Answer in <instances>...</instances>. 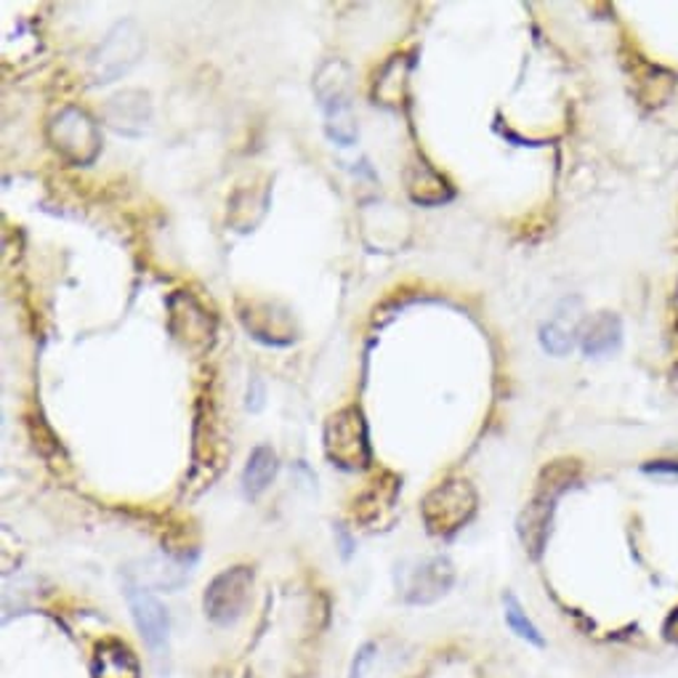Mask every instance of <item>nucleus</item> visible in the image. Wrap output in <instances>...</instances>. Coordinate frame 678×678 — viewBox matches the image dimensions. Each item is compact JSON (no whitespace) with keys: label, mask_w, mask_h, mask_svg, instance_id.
<instances>
[{"label":"nucleus","mask_w":678,"mask_h":678,"mask_svg":"<svg viewBox=\"0 0 678 678\" xmlns=\"http://www.w3.org/2000/svg\"><path fill=\"white\" fill-rule=\"evenodd\" d=\"M580 479V463L573 458H561L548 463L543 468L538 482H535L533 498L527 500L525 512L519 514V522H516V533H519L522 546L533 559H538L546 548L548 535H550V522H554L556 503L575 482Z\"/></svg>","instance_id":"nucleus-1"},{"label":"nucleus","mask_w":678,"mask_h":678,"mask_svg":"<svg viewBox=\"0 0 678 678\" xmlns=\"http://www.w3.org/2000/svg\"><path fill=\"white\" fill-rule=\"evenodd\" d=\"M314 93L325 110L327 136L341 146L354 144L357 120L352 115V70L341 59H327L314 75Z\"/></svg>","instance_id":"nucleus-2"},{"label":"nucleus","mask_w":678,"mask_h":678,"mask_svg":"<svg viewBox=\"0 0 678 678\" xmlns=\"http://www.w3.org/2000/svg\"><path fill=\"white\" fill-rule=\"evenodd\" d=\"M476 503V489L468 479L442 482L421 503L423 525L436 538H449L474 519Z\"/></svg>","instance_id":"nucleus-3"},{"label":"nucleus","mask_w":678,"mask_h":678,"mask_svg":"<svg viewBox=\"0 0 678 678\" xmlns=\"http://www.w3.org/2000/svg\"><path fill=\"white\" fill-rule=\"evenodd\" d=\"M325 455L344 472H365L373 461L367 421L357 405L338 409L325 423Z\"/></svg>","instance_id":"nucleus-4"},{"label":"nucleus","mask_w":678,"mask_h":678,"mask_svg":"<svg viewBox=\"0 0 678 678\" xmlns=\"http://www.w3.org/2000/svg\"><path fill=\"white\" fill-rule=\"evenodd\" d=\"M49 141L67 163L91 165L102 152V131L80 107H64L49 123Z\"/></svg>","instance_id":"nucleus-5"},{"label":"nucleus","mask_w":678,"mask_h":678,"mask_svg":"<svg viewBox=\"0 0 678 678\" xmlns=\"http://www.w3.org/2000/svg\"><path fill=\"white\" fill-rule=\"evenodd\" d=\"M253 580H256V575L251 567H232L213 577L203 594L208 620L224 628L243 620L253 601Z\"/></svg>","instance_id":"nucleus-6"},{"label":"nucleus","mask_w":678,"mask_h":678,"mask_svg":"<svg viewBox=\"0 0 678 678\" xmlns=\"http://www.w3.org/2000/svg\"><path fill=\"white\" fill-rule=\"evenodd\" d=\"M144 32L139 30L136 22L125 19L118 22L107 32V38L99 43V49L91 53V78L93 83H112V80L123 78L133 64L139 62L144 53Z\"/></svg>","instance_id":"nucleus-7"},{"label":"nucleus","mask_w":678,"mask_h":678,"mask_svg":"<svg viewBox=\"0 0 678 678\" xmlns=\"http://www.w3.org/2000/svg\"><path fill=\"white\" fill-rule=\"evenodd\" d=\"M125 599H129L141 639L152 649L154 657H163L168 652V639H171V617H168L163 601L152 590L139 586L125 588Z\"/></svg>","instance_id":"nucleus-8"},{"label":"nucleus","mask_w":678,"mask_h":678,"mask_svg":"<svg viewBox=\"0 0 678 678\" xmlns=\"http://www.w3.org/2000/svg\"><path fill=\"white\" fill-rule=\"evenodd\" d=\"M455 583V567L447 556H432L415 564L409 569L407 586H405V601L415 604V607H426V604L439 601L442 596L453 588Z\"/></svg>","instance_id":"nucleus-9"},{"label":"nucleus","mask_w":678,"mask_h":678,"mask_svg":"<svg viewBox=\"0 0 678 678\" xmlns=\"http://www.w3.org/2000/svg\"><path fill=\"white\" fill-rule=\"evenodd\" d=\"M104 120L112 131L123 136H141L146 123L152 120L150 93L144 91H123L115 93L104 107Z\"/></svg>","instance_id":"nucleus-10"},{"label":"nucleus","mask_w":678,"mask_h":678,"mask_svg":"<svg viewBox=\"0 0 678 678\" xmlns=\"http://www.w3.org/2000/svg\"><path fill=\"white\" fill-rule=\"evenodd\" d=\"M141 569H129V586L139 588H158V590H176L186 583L184 561L165 559V556H152V559L139 561Z\"/></svg>","instance_id":"nucleus-11"},{"label":"nucleus","mask_w":678,"mask_h":678,"mask_svg":"<svg viewBox=\"0 0 678 678\" xmlns=\"http://www.w3.org/2000/svg\"><path fill=\"white\" fill-rule=\"evenodd\" d=\"M176 298L181 301V306H184L186 317H181L179 312H173V308H171V320H184V325L171 327L173 335H176V338L186 348H198V346L211 344V338H213V322H211V317H208L205 308L200 306L190 293H179Z\"/></svg>","instance_id":"nucleus-12"},{"label":"nucleus","mask_w":678,"mask_h":678,"mask_svg":"<svg viewBox=\"0 0 678 678\" xmlns=\"http://www.w3.org/2000/svg\"><path fill=\"white\" fill-rule=\"evenodd\" d=\"M91 678H141L136 655L123 641H104L97 647Z\"/></svg>","instance_id":"nucleus-13"},{"label":"nucleus","mask_w":678,"mask_h":678,"mask_svg":"<svg viewBox=\"0 0 678 678\" xmlns=\"http://www.w3.org/2000/svg\"><path fill=\"white\" fill-rule=\"evenodd\" d=\"M407 192L418 205H442L453 200V186L428 163H418L407 171Z\"/></svg>","instance_id":"nucleus-14"},{"label":"nucleus","mask_w":678,"mask_h":678,"mask_svg":"<svg viewBox=\"0 0 678 678\" xmlns=\"http://www.w3.org/2000/svg\"><path fill=\"white\" fill-rule=\"evenodd\" d=\"M280 472L277 453L270 445L253 447V453L247 455V463L243 468V493L247 500H256L261 493H266V487L272 485L274 476Z\"/></svg>","instance_id":"nucleus-15"},{"label":"nucleus","mask_w":678,"mask_h":678,"mask_svg":"<svg viewBox=\"0 0 678 678\" xmlns=\"http://www.w3.org/2000/svg\"><path fill=\"white\" fill-rule=\"evenodd\" d=\"M623 341V325L615 314H599L594 322L588 325L586 335H583V352L588 357H604V354L615 352Z\"/></svg>","instance_id":"nucleus-16"},{"label":"nucleus","mask_w":678,"mask_h":678,"mask_svg":"<svg viewBox=\"0 0 678 678\" xmlns=\"http://www.w3.org/2000/svg\"><path fill=\"white\" fill-rule=\"evenodd\" d=\"M399 487H402V482L394 474H384V479L373 482V487L367 489V493L360 498V500H367V503L373 500V506L362 508V512H354V514H357V519L365 522V525H373L375 519H381V514L388 512V508H394V503H397Z\"/></svg>","instance_id":"nucleus-17"},{"label":"nucleus","mask_w":678,"mask_h":678,"mask_svg":"<svg viewBox=\"0 0 678 678\" xmlns=\"http://www.w3.org/2000/svg\"><path fill=\"white\" fill-rule=\"evenodd\" d=\"M503 607H506L508 628H512L514 634L519 636V639L535 644V647H546V639H543V636H540L538 626H535V623L529 620L527 613H525V609H522V604L516 601L514 594L503 596Z\"/></svg>","instance_id":"nucleus-18"},{"label":"nucleus","mask_w":678,"mask_h":678,"mask_svg":"<svg viewBox=\"0 0 678 678\" xmlns=\"http://www.w3.org/2000/svg\"><path fill=\"white\" fill-rule=\"evenodd\" d=\"M573 333L575 327L567 325L564 317L550 320L546 327H543V346L548 348L550 354H567L573 348Z\"/></svg>","instance_id":"nucleus-19"},{"label":"nucleus","mask_w":678,"mask_h":678,"mask_svg":"<svg viewBox=\"0 0 678 678\" xmlns=\"http://www.w3.org/2000/svg\"><path fill=\"white\" fill-rule=\"evenodd\" d=\"M375 660V644H365V647L360 649L357 657H354L352 670H348V678H362L365 676V670L371 668V662Z\"/></svg>","instance_id":"nucleus-20"},{"label":"nucleus","mask_w":678,"mask_h":678,"mask_svg":"<svg viewBox=\"0 0 678 678\" xmlns=\"http://www.w3.org/2000/svg\"><path fill=\"white\" fill-rule=\"evenodd\" d=\"M264 397H266L264 384H261V378L256 375V378H251V386H247V402H245V407L251 409V413H259V409L264 407Z\"/></svg>","instance_id":"nucleus-21"},{"label":"nucleus","mask_w":678,"mask_h":678,"mask_svg":"<svg viewBox=\"0 0 678 678\" xmlns=\"http://www.w3.org/2000/svg\"><path fill=\"white\" fill-rule=\"evenodd\" d=\"M644 468H647V472H657V474H678V461H652Z\"/></svg>","instance_id":"nucleus-22"},{"label":"nucleus","mask_w":678,"mask_h":678,"mask_svg":"<svg viewBox=\"0 0 678 678\" xmlns=\"http://www.w3.org/2000/svg\"><path fill=\"white\" fill-rule=\"evenodd\" d=\"M662 634H666V639H668V641L678 644V607L674 609V613L668 615L666 626H662Z\"/></svg>","instance_id":"nucleus-23"}]
</instances>
